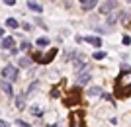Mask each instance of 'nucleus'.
<instances>
[{
    "mask_svg": "<svg viewBox=\"0 0 131 127\" xmlns=\"http://www.w3.org/2000/svg\"><path fill=\"white\" fill-rule=\"evenodd\" d=\"M115 90H117L119 96H129L131 94V71H123L119 76H117Z\"/></svg>",
    "mask_w": 131,
    "mask_h": 127,
    "instance_id": "obj_1",
    "label": "nucleus"
},
{
    "mask_svg": "<svg viewBox=\"0 0 131 127\" xmlns=\"http://www.w3.org/2000/svg\"><path fill=\"white\" fill-rule=\"evenodd\" d=\"M18 76H20V72H18V66L14 65H6L4 68H2V78H6V80H18Z\"/></svg>",
    "mask_w": 131,
    "mask_h": 127,
    "instance_id": "obj_2",
    "label": "nucleus"
},
{
    "mask_svg": "<svg viewBox=\"0 0 131 127\" xmlns=\"http://www.w3.org/2000/svg\"><path fill=\"white\" fill-rule=\"evenodd\" d=\"M115 8H117V2H115V0H106V2H102V6H100V14L106 16L110 12H114Z\"/></svg>",
    "mask_w": 131,
    "mask_h": 127,
    "instance_id": "obj_3",
    "label": "nucleus"
},
{
    "mask_svg": "<svg viewBox=\"0 0 131 127\" xmlns=\"http://www.w3.org/2000/svg\"><path fill=\"white\" fill-rule=\"evenodd\" d=\"M55 55H57V49H49L41 59H39V63H41V65H47V63H51L55 59Z\"/></svg>",
    "mask_w": 131,
    "mask_h": 127,
    "instance_id": "obj_4",
    "label": "nucleus"
},
{
    "mask_svg": "<svg viewBox=\"0 0 131 127\" xmlns=\"http://www.w3.org/2000/svg\"><path fill=\"white\" fill-rule=\"evenodd\" d=\"M90 78H92V76H90V72H78V78H77V84H78V86H84V84H88V82H90Z\"/></svg>",
    "mask_w": 131,
    "mask_h": 127,
    "instance_id": "obj_5",
    "label": "nucleus"
},
{
    "mask_svg": "<svg viewBox=\"0 0 131 127\" xmlns=\"http://www.w3.org/2000/svg\"><path fill=\"white\" fill-rule=\"evenodd\" d=\"M84 41H86V43H90V45H94V47H102V39L96 37V35H86V37H84Z\"/></svg>",
    "mask_w": 131,
    "mask_h": 127,
    "instance_id": "obj_6",
    "label": "nucleus"
},
{
    "mask_svg": "<svg viewBox=\"0 0 131 127\" xmlns=\"http://www.w3.org/2000/svg\"><path fill=\"white\" fill-rule=\"evenodd\" d=\"M2 92H4L6 96H8V98H12V96H14V90H12V84L8 82V80H2Z\"/></svg>",
    "mask_w": 131,
    "mask_h": 127,
    "instance_id": "obj_7",
    "label": "nucleus"
},
{
    "mask_svg": "<svg viewBox=\"0 0 131 127\" xmlns=\"http://www.w3.org/2000/svg\"><path fill=\"white\" fill-rule=\"evenodd\" d=\"M96 6H98V0H86V2L82 4V10H84V12H90L92 8H96Z\"/></svg>",
    "mask_w": 131,
    "mask_h": 127,
    "instance_id": "obj_8",
    "label": "nucleus"
},
{
    "mask_svg": "<svg viewBox=\"0 0 131 127\" xmlns=\"http://www.w3.org/2000/svg\"><path fill=\"white\" fill-rule=\"evenodd\" d=\"M27 8H29V10H33V12H37V14H41V12H43V6L37 4V2H33V0H29V2H27Z\"/></svg>",
    "mask_w": 131,
    "mask_h": 127,
    "instance_id": "obj_9",
    "label": "nucleus"
},
{
    "mask_svg": "<svg viewBox=\"0 0 131 127\" xmlns=\"http://www.w3.org/2000/svg\"><path fill=\"white\" fill-rule=\"evenodd\" d=\"M12 47H14V39L2 35V49H12Z\"/></svg>",
    "mask_w": 131,
    "mask_h": 127,
    "instance_id": "obj_10",
    "label": "nucleus"
},
{
    "mask_svg": "<svg viewBox=\"0 0 131 127\" xmlns=\"http://www.w3.org/2000/svg\"><path fill=\"white\" fill-rule=\"evenodd\" d=\"M18 65L22 66V68H29V66H31V59H29V57H20V59H18Z\"/></svg>",
    "mask_w": 131,
    "mask_h": 127,
    "instance_id": "obj_11",
    "label": "nucleus"
},
{
    "mask_svg": "<svg viewBox=\"0 0 131 127\" xmlns=\"http://www.w3.org/2000/svg\"><path fill=\"white\" fill-rule=\"evenodd\" d=\"M71 127H82V119H80V116H78V113H72V117H71Z\"/></svg>",
    "mask_w": 131,
    "mask_h": 127,
    "instance_id": "obj_12",
    "label": "nucleus"
},
{
    "mask_svg": "<svg viewBox=\"0 0 131 127\" xmlns=\"http://www.w3.org/2000/svg\"><path fill=\"white\" fill-rule=\"evenodd\" d=\"M72 63H74V65H72V66H74V71H77V72H80L82 68L86 66V63H84V59H74V61H72Z\"/></svg>",
    "mask_w": 131,
    "mask_h": 127,
    "instance_id": "obj_13",
    "label": "nucleus"
},
{
    "mask_svg": "<svg viewBox=\"0 0 131 127\" xmlns=\"http://www.w3.org/2000/svg\"><path fill=\"white\" fill-rule=\"evenodd\" d=\"M27 96V94H26ZM26 96H24V92L16 98V106H18V110H24V106H26Z\"/></svg>",
    "mask_w": 131,
    "mask_h": 127,
    "instance_id": "obj_14",
    "label": "nucleus"
},
{
    "mask_svg": "<svg viewBox=\"0 0 131 127\" xmlns=\"http://www.w3.org/2000/svg\"><path fill=\"white\" fill-rule=\"evenodd\" d=\"M37 88H39V82L35 80V82H31V84H29V88H27V92H26V94H27V96H35V90H37Z\"/></svg>",
    "mask_w": 131,
    "mask_h": 127,
    "instance_id": "obj_15",
    "label": "nucleus"
},
{
    "mask_svg": "<svg viewBox=\"0 0 131 127\" xmlns=\"http://www.w3.org/2000/svg\"><path fill=\"white\" fill-rule=\"evenodd\" d=\"M86 94L88 96H98V94H102V88H100V86H92V88L86 90Z\"/></svg>",
    "mask_w": 131,
    "mask_h": 127,
    "instance_id": "obj_16",
    "label": "nucleus"
},
{
    "mask_svg": "<svg viewBox=\"0 0 131 127\" xmlns=\"http://www.w3.org/2000/svg\"><path fill=\"white\" fill-rule=\"evenodd\" d=\"M121 22H123V24H125V26H127V24H131V12H121Z\"/></svg>",
    "mask_w": 131,
    "mask_h": 127,
    "instance_id": "obj_17",
    "label": "nucleus"
},
{
    "mask_svg": "<svg viewBox=\"0 0 131 127\" xmlns=\"http://www.w3.org/2000/svg\"><path fill=\"white\" fill-rule=\"evenodd\" d=\"M31 116L33 117H41V116H43V110H41L39 106H33V108H31Z\"/></svg>",
    "mask_w": 131,
    "mask_h": 127,
    "instance_id": "obj_18",
    "label": "nucleus"
},
{
    "mask_svg": "<svg viewBox=\"0 0 131 127\" xmlns=\"http://www.w3.org/2000/svg\"><path fill=\"white\" fill-rule=\"evenodd\" d=\"M6 26H8V28H12V29H16V28H18V20L8 18V20H6Z\"/></svg>",
    "mask_w": 131,
    "mask_h": 127,
    "instance_id": "obj_19",
    "label": "nucleus"
},
{
    "mask_svg": "<svg viewBox=\"0 0 131 127\" xmlns=\"http://www.w3.org/2000/svg\"><path fill=\"white\" fill-rule=\"evenodd\" d=\"M80 92H78V90H72V96H71V100H69V102H71V104H77L78 100H80Z\"/></svg>",
    "mask_w": 131,
    "mask_h": 127,
    "instance_id": "obj_20",
    "label": "nucleus"
},
{
    "mask_svg": "<svg viewBox=\"0 0 131 127\" xmlns=\"http://www.w3.org/2000/svg\"><path fill=\"white\" fill-rule=\"evenodd\" d=\"M117 20H121V18L117 16V14H110V18H108V26H114V24L117 22Z\"/></svg>",
    "mask_w": 131,
    "mask_h": 127,
    "instance_id": "obj_21",
    "label": "nucleus"
},
{
    "mask_svg": "<svg viewBox=\"0 0 131 127\" xmlns=\"http://www.w3.org/2000/svg\"><path fill=\"white\" fill-rule=\"evenodd\" d=\"M37 45L39 47H47L49 45V37H37Z\"/></svg>",
    "mask_w": 131,
    "mask_h": 127,
    "instance_id": "obj_22",
    "label": "nucleus"
},
{
    "mask_svg": "<svg viewBox=\"0 0 131 127\" xmlns=\"http://www.w3.org/2000/svg\"><path fill=\"white\" fill-rule=\"evenodd\" d=\"M94 59H96V61H102V59H106V53L104 51H94Z\"/></svg>",
    "mask_w": 131,
    "mask_h": 127,
    "instance_id": "obj_23",
    "label": "nucleus"
},
{
    "mask_svg": "<svg viewBox=\"0 0 131 127\" xmlns=\"http://www.w3.org/2000/svg\"><path fill=\"white\" fill-rule=\"evenodd\" d=\"M27 49H31L29 41H22V45H20V51H27Z\"/></svg>",
    "mask_w": 131,
    "mask_h": 127,
    "instance_id": "obj_24",
    "label": "nucleus"
},
{
    "mask_svg": "<svg viewBox=\"0 0 131 127\" xmlns=\"http://www.w3.org/2000/svg\"><path fill=\"white\" fill-rule=\"evenodd\" d=\"M121 43H123V45H129V43H131V37H129V35H123V39H121Z\"/></svg>",
    "mask_w": 131,
    "mask_h": 127,
    "instance_id": "obj_25",
    "label": "nucleus"
},
{
    "mask_svg": "<svg viewBox=\"0 0 131 127\" xmlns=\"http://www.w3.org/2000/svg\"><path fill=\"white\" fill-rule=\"evenodd\" d=\"M16 123H18V125H20V127H31V125H27V123H26V121H24V119H18V121H16Z\"/></svg>",
    "mask_w": 131,
    "mask_h": 127,
    "instance_id": "obj_26",
    "label": "nucleus"
},
{
    "mask_svg": "<svg viewBox=\"0 0 131 127\" xmlns=\"http://www.w3.org/2000/svg\"><path fill=\"white\" fill-rule=\"evenodd\" d=\"M51 96H53V98H59V88H53V92H51Z\"/></svg>",
    "mask_w": 131,
    "mask_h": 127,
    "instance_id": "obj_27",
    "label": "nucleus"
},
{
    "mask_svg": "<svg viewBox=\"0 0 131 127\" xmlns=\"http://www.w3.org/2000/svg\"><path fill=\"white\" fill-rule=\"evenodd\" d=\"M2 2H4V4H8V6H14V4H16V0H2Z\"/></svg>",
    "mask_w": 131,
    "mask_h": 127,
    "instance_id": "obj_28",
    "label": "nucleus"
},
{
    "mask_svg": "<svg viewBox=\"0 0 131 127\" xmlns=\"http://www.w3.org/2000/svg\"><path fill=\"white\" fill-rule=\"evenodd\" d=\"M0 127H10V123H8V121H4V119H2V121H0Z\"/></svg>",
    "mask_w": 131,
    "mask_h": 127,
    "instance_id": "obj_29",
    "label": "nucleus"
},
{
    "mask_svg": "<svg viewBox=\"0 0 131 127\" xmlns=\"http://www.w3.org/2000/svg\"><path fill=\"white\" fill-rule=\"evenodd\" d=\"M102 98H104V100H110V102H112V96H110V94H104V92H102Z\"/></svg>",
    "mask_w": 131,
    "mask_h": 127,
    "instance_id": "obj_30",
    "label": "nucleus"
},
{
    "mask_svg": "<svg viewBox=\"0 0 131 127\" xmlns=\"http://www.w3.org/2000/svg\"><path fill=\"white\" fill-rule=\"evenodd\" d=\"M49 127H61V125H49Z\"/></svg>",
    "mask_w": 131,
    "mask_h": 127,
    "instance_id": "obj_31",
    "label": "nucleus"
},
{
    "mask_svg": "<svg viewBox=\"0 0 131 127\" xmlns=\"http://www.w3.org/2000/svg\"><path fill=\"white\" fill-rule=\"evenodd\" d=\"M127 2H129V4H131V0H127Z\"/></svg>",
    "mask_w": 131,
    "mask_h": 127,
    "instance_id": "obj_32",
    "label": "nucleus"
}]
</instances>
